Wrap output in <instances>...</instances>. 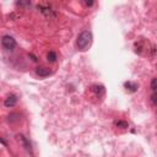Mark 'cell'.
I'll return each instance as SVG.
<instances>
[{
    "instance_id": "6da1fadb",
    "label": "cell",
    "mask_w": 157,
    "mask_h": 157,
    "mask_svg": "<svg viewBox=\"0 0 157 157\" xmlns=\"http://www.w3.org/2000/svg\"><path fill=\"white\" fill-rule=\"evenodd\" d=\"M76 44H77V48L81 52L87 50L92 44V33L90 31H82V32L77 36Z\"/></svg>"
},
{
    "instance_id": "7a4b0ae2",
    "label": "cell",
    "mask_w": 157,
    "mask_h": 157,
    "mask_svg": "<svg viewBox=\"0 0 157 157\" xmlns=\"http://www.w3.org/2000/svg\"><path fill=\"white\" fill-rule=\"evenodd\" d=\"M1 45L4 49L6 50H12L16 47V41H15L11 36H4L1 39Z\"/></svg>"
},
{
    "instance_id": "3957f363",
    "label": "cell",
    "mask_w": 157,
    "mask_h": 157,
    "mask_svg": "<svg viewBox=\"0 0 157 157\" xmlns=\"http://www.w3.org/2000/svg\"><path fill=\"white\" fill-rule=\"evenodd\" d=\"M38 9L39 11L44 15V16L47 17H55L56 14L54 12V10L52 9L50 6H48V5H38Z\"/></svg>"
},
{
    "instance_id": "277c9868",
    "label": "cell",
    "mask_w": 157,
    "mask_h": 157,
    "mask_svg": "<svg viewBox=\"0 0 157 157\" xmlns=\"http://www.w3.org/2000/svg\"><path fill=\"white\" fill-rule=\"evenodd\" d=\"M16 103H17V97L15 96V95H10V96H8L6 98H5L4 106L8 107V108H10V107H14Z\"/></svg>"
},
{
    "instance_id": "5b68a950",
    "label": "cell",
    "mask_w": 157,
    "mask_h": 157,
    "mask_svg": "<svg viewBox=\"0 0 157 157\" xmlns=\"http://www.w3.org/2000/svg\"><path fill=\"white\" fill-rule=\"evenodd\" d=\"M36 74L41 77H47L50 75V70L48 67H44V66H38L37 69H36Z\"/></svg>"
},
{
    "instance_id": "8992f818",
    "label": "cell",
    "mask_w": 157,
    "mask_h": 157,
    "mask_svg": "<svg viewBox=\"0 0 157 157\" xmlns=\"http://www.w3.org/2000/svg\"><path fill=\"white\" fill-rule=\"evenodd\" d=\"M124 87L127 88V91L129 92H136L138 88H139V85L136 82H133V81H127L124 83Z\"/></svg>"
},
{
    "instance_id": "52a82bcc",
    "label": "cell",
    "mask_w": 157,
    "mask_h": 157,
    "mask_svg": "<svg viewBox=\"0 0 157 157\" xmlns=\"http://www.w3.org/2000/svg\"><path fill=\"white\" fill-rule=\"evenodd\" d=\"M17 139L22 143V145L25 146V149L28 151V152H32V149H31V145H30V143L27 141V139H26L23 135H17Z\"/></svg>"
},
{
    "instance_id": "ba28073f",
    "label": "cell",
    "mask_w": 157,
    "mask_h": 157,
    "mask_svg": "<svg viewBox=\"0 0 157 157\" xmlns=\"http://www.w3.org/2000/svg\"><path fill=\"white\" fill-rule=\"evenodd\" d=\"M92 91L95 92L96 95L101 96V95H103V93H104V87L102 85H93L92 86Z\"/></svg>"
},
{
    "instance_id": "9c48e42d",
    "label": "cell",
    "mask_w": 157,
    "mask_h": 157,
    "mask_svg": "<svg viewBox=\"0 0 157 157\" xmlns=\"http://www.w3.org/2000/svg\"><path fill=\"white\" fill-rule=\"evenodd\" d=\"M47 60L50 61V63H54L56 60V54L54 52H49L48 54H47Z\"/></svg>"
},
{
    "instance_id": "30bf717a",
    "label": "cell",
    "mask_w": 157,
    "mask_h": 157,
    "mask_svg": "<svg viewBox=\"0 0 157 157\" xmlns=\"http://www.w3.org/2000/svg\"><path fill=\"white\" fill-rule=\"evenodd\" d=\"M116 125L118 128H122V129H127L129 127V124L127 122H124V120H118V122L116 123Z\"/></svg>"
},
{
    "instance_id": "8fae6325",
    "label": "cell",
    "mask_w": 157,
    "mask_h": 157,
    "mask_svg": "<svg viewBox=\"0 0 157 157\" xmlns=\"http://www.w3.org/2000/svg\"><path fill=\"white\" fill-rule=\"evenodd\" d=\"M17 116H19V114H10L9 118H8V120H9V122H11V123H14V122H17L19 118H15V117H17Z\"/></svg>"
},
{
    "instance_id": "7c38bea8",
    "label": "cell",
    "mask_w": 157,
    "mask_h": 157,
    "mask_svg": "<svg viewBox=\"0 0 157 157\" xmlns=\"http://www.w3.org/2000/svg\"><path fill=\"white\" fill-rule=\"evenodd\" d=\"M151 88H152L154 91H156V90H157V78H156V77L151 80Z\"/></svg>"
},
{
    "instance_id": "4fadbf2b",
    "label": "cell",
    "mask_w": 157,
    "mask_h": 157,
    "mask_svg": "<svg viewBox=\"0 0 157 157\" xmlns=\"http://www.w3.org/2000/svg\"><path fill=\"white\" fill-rule=\"evenodd\" d=\"M151 101L154 102V104H156V106H157V93L156 92L152 93V96H151Z\"/></svg>"
},
{
    "instance_id": "5bb4252c",
    "label": "cell",
    "mask_w": 157,
    "mask_h": 157,
    "mask_svg": "<svg viewBox=\"0 0 157 157\" xmlns=\"http://www.w3.org/2000/svg\"><path fill=\"white\" fill-rule=\"evenodd\" d=\"M17 5H19V6H26V5H31V3H17Z\"/></svg>"
},
{
    "instance_id": "9a60e30c",
    "label": "cell",
    "mask_w": 157,
    "mask_h": 157,
    "mask_svg": "<svg viewBox=\"0 0 157 157\" xmlns=\"http://www.w3.org/2000/svg\"><path fill=\"white\" fill-rule=\"evenodd\" d=\"M85 4L87 5V6H91V5H93V1H86Z\"/></svg>"
},
{
    "instance_id": "2e32d148",
    "label": "cell",
    "mask_w": 157,
    "mask_h": 157,
    "mask_svg": "<svg viewBox=\"0 0 157 157\" xmlns=\"http://www.w3.org/2000/svg\"><path fill=\"white\" fill-rule=\"evenodd\" d=\"M156 67H157V65H156Z\"/></svg>"
}]
</instances>
